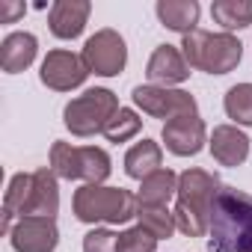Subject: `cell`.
Masks as SVG:
<instances>
[{
	"label": "cell",
	"instance_id": "3",
	"mask_svg": "<svg viewBox=\"0 0 252 252\" xmlns=\"http://www.w3.org/2000/svg\"><path fill=\"white\" fill-rule=\"evenodd\" d=\"M71 211L77 217V222L95 225H122L137 217L140 211V199L125 190V187H107V184H83L80 190H74L71 199Z\"/></svg>",
	"mask_w": 252,
	"mask_h": 252
},
{
	"label": "cell",
	"instance_id": "2",
	"mask_svg": "<svg viewBox=\"0 0 252 252\" xmlns=\"http://www.w3.org/2000/svg\"><path fill=\"white\" fill-rule=\"evenodd\" d=\"M211 252H252V196L234 187H222L208 231Z\"/></svg>",
	"mask_w": 252,
	"mask_h": 252
},
{
	"label": "cell",
	"instance_id": "17",
	"mask_svg": "<svg viewBox=\"0 0 252 252\" xmlns=\"http://www.w3.org/2000/svg\"><path fill=\"white\" fill-rule=\"evenodd\" d=\"M155 12H158L160 24H163L166 30H175V33H181V36L199 30V15H202V9H199L196 0H158Z\"/></svg>",
	"mask_w": 252,
	"mask_h": 252
},
{
	"label": "cell",
	"instance_id": "13",
	"mask_svg": "<svg viewBox=\"0 0 252 252\" xmlns=\"http://www.w3.org/2000/svg\"><path fill=\"white\" fill-rule=\"evenodd\" d=\"M89 0H57L48 12V27L57 39H77L89 21Z\"/></svg>",
	"mask_w": 252,
	"mask_h": 252
},
{
	"label": "cell",
	"instance_id": "14",
	"mask_svg": "<svg viewBox=\"0 0 252 252\" xmlns=\"http://www.w3.org/2000/svg\"><path fill=\"white\" fill-rule=\"evenodd\" d=\"M208 146H211V155L220 166H240L249 158V137L237 125H217Z\"/></svg>",
	"mask_w": 252,
	"mask_h": 252
},
{
	"label": "cell",
	"instance_id": "16",
	"mask_svg": "<svg viewBox=\"0 0 252 252\" xmlns=\"http://www.w3.org/2000/svg\"><path fill=\"white\" fill-rule=\"evenodd\" d=\"M36 54H39V39L33 33L15 30V33H9L3 39V45H0V68L6 74H18V71L33 65Z\"/></svg>",
	"mask_w": 252,
	"mask_h": 252
},
{
	"label": "cell",
	"instance_id": "21",
	"mask_svg": "<svg viewBox=\"0 0 252 252\" xmlns=\"http://www.w3.org/2000/svg\"><path fill=\"white\" fill-rule=\"evenodd\" d=\"M137 225H143L146 231H152L158 240H166L178 231L175 225V214L166 205H140L137 211Z\"/></svg>",
	"mask_w": 252,
	"mask_h": 252
},
{
	"label": "cell",
	"instance_id": "4",
	"mask_svg": "<svg viewBox=\"0 0 252 252\" xmlns=\"http://www.w3.org/2000/svg\"><path fill=\"white\" fill-rule=\"evenodd\" d=\"M181 54L190 68H199L208 74H228L243 60V45L231 33L193 30L181 39Z\"/></svg>",
	"mask_w": 252,
	"mask_h": 252
},
{
	"label": "cell",
	"instance_id": "19",
	"mask_svg": "<svg viewBox=\"0 0 252 252\" xmlns=\"http://www.w3.org/2000/svg\"><path fill=\"white\" fill-rule=\"evenodd\" d=\"M175 193H178V175L163 166V169H158L140 181L137 199H140V205H166Z\"/></svg>",
	"mask_w": 252,
	"mask_h": 252
},
{
	"label": "cell",
	"instance_id": "22",
	"mask_svg": "<svg viewBox=\"0 0 252 252\" xmlns=\"http://www.w3.org/2000/svg\"><path fill=\"white\" fill-rule=\"evenodd\" d=\"M222 107H225V116L243 128H252V83H234L225 98H222Z\"/></svg>",
	"mask_w": 252,
	"mask_h": 252
},
{
	"label": "cell",
	"instance_id": "12",
	"mask_svg": "<svg viewBox=\"0 0 252 252\" xmlns=\"http://www.w3.org/2000/svg\"><path fill=\"white\" fill-rule=\"evenodd\" d=\"M146 77L152 86H166L172 89L175 83H184L190 77V65L184 60V54L175 45H158L155 54L149 57L146 65Z\"/></svg>",
	"mask_w": 252,
	"mask_h": 252
},
{
	"label": "cell",
	"instance_id": "7",
	"mask_svg": "<svg viewBox=\"0 0 252 252\" xmlns=\"http://www.w3.org/2000/svg\"><path fill=\"white\" fill-rule=\"evenodd\" d=\"M80 57H83V63H86V68L92 74H98V77H116V74L125 71V65H128V45H125V39L116 30L104 27L95 36L86 39Z\"/></svg>",
	"mask_w": 252,
	"mask_h": 252
},
{
	"label": "cell",
	"instance_id": "25",
	"mask_svg": "<svg viewBox=\"0 0 252 252\" xmlns=\"http://www.w3.org/2000/svg\"><path fill=\"white\" fill-rule=\"evenodd\" d=\"M116 237L110 228H92L83 234V252H116Z\"/></svg>",
	"mask_w": 252,
	"mask_h": 252
},
{
	"label": "cell",
	"instance_id": "18",
	"mask_svg": "<svg viewBox=\"0 0 252 252\" xmlns=\"http://www.w3.org/2000/svg\"><path fill=\"white\" fill-rule=\"evenodd\" d=\"M160 163H163V149L155 140H140L137 146L128 149V155H125V172H128V178H137V181H143L152 172L163 169Z\"/></svg>",
	"mask_w": 252,
	"mask_h": 252
},
{
	"label": "cell",
	"instance_id": "9",
	"mask_svg": "<svg viewBox=\"0 0 252 252\" xmlns=\"http://www.w3.org/2000/svg\"><path fill=\"white\" fill-rule=\"evenodd\" d=\"M92 71L86 68L83 57H77V54H71L65 48H57V51H48V57L42 60L39 80L54 92H71V89L83 86V80Z\"/></svg>",
	"mask_w": 252,
	"mask_h": 252
},
{
	"label": "cell",
	"instance_id": "10",
	"mask_svg": "<svg viewBox=\"0 0 252 252\" xmlns=\"http://www.w3.org/2000/svg\"><path fill=\"white\" fill-rule=\"evenodd\" d=\"M9 243L15 252H54L60 243V228L54 217H21L12 231Z\"/></svg>",
	"mask_w": 252,
	"mask_h": 252
},
{
	"label": "cell",
	"instance_id": "5",
	"mask_svg": "<svg viewBox=\"0 0 252 252\" xmlns=\"http://www.w3.org/2000/svg\"><path fill=\"white\" fill-rule=\"evenodd\" d=\"M51 169L57 172V178H65V181L104 184L113 172V160L98 146H71L57 140L51 146Z\"/></svg>",
	"mask_w": 252,
	"mask_h": 252
},
{
	"label": "cell",
	"instance_id": "15",
	"mask_svg": "<svg viewBox=\"0 0 252 252\" xmlns=\"http://www.w3.org/2000/svg\"><path fill=\"white\" fill-rule=\"evenodd\" d=\"M57 172L51 166H42L33 172V193L24 208V217H54L60 211V184Z\"/></svg>",
	"mask_w": 252,
	"mask_h": 252
},
{
	"label": "cell",
	"instance_id": "1",
	"mask_svg": "<svg viewBox=\"0 0 252 252\" xmlns=\"http://www.w3.org/2000/svg\"><path fill=\"white\" fill-rule=\"evenodd\" d=\"M222 184L208 169H184L178 175V193H175V225L187 237H205L211 231V214L214 202L220 196Z\"/></svg>",
	"mask_w": 252,
	"mask_h": 252
},
{
	"label": "cell",
	"instance_id": "11",
	"mask_svg": "<svg viewBox=\"0 0 252 252\" xmlns=\"http://www.w3.org/2000/svg\"><path fill=\"white\" fill-rule=\"evenodd\" d=\"M166 149L175 155V158H193L205 149L208 143V128L205 122L196 116H178L172 122H163V131H160Z\"/></svg>",
	"mask_w": 252,
	"mask_h": 252
},
{
	"label": "cell",
	"instance_id": "26",
	"mask_svg": "<svg viewBox=\"0 0 252 252\" xmlns=\"http://www.w3.org/2000/svg\"><path fill=\"white\" fill-rule=\"evenodd\" d=\"M24 12H27V6L15 3V0H3V3H0V21H3V24H15Z\"/></svg>",
	"mask_w": 252,
	"mask_h": 252
},
{
	"label": "cell",
	"instance_id": "24",
	"mask_svg": "<svg viewBox=\"0 0 252 252\" xmlns=\"http://www.w3.org/2000/svg\"><path fill=\"white\" fill-rule=\"evenodd\" d=\"M155 249H158V237L146 231L143 225L125 228L116 237V252H155Z\"/></svg>",
	"mask_w": 252,
	"mask_h": 252
},
{
	"label": "cell",
	"instance_id": "20",
	"mask_svg": "<svg viewBox=\"0 0 252 252\" xmlns=\"http://www.w3.org/2000/svg\"><path fill=\"white\" fill-rule=\"evenodd\" d=\"M211 18L222 27V33L243 30L252 24V0H214Z\"/></svg>",
	"mask_w": 252,
	"mask_h": 252
},
{
	"label": "cell",
	"instance_id": "6",
	"mask_svg": "<svg viewBox=\"0 0 252 252\" xmlns=\"http://www.w3.org/2000/svg\"><path fill=\"white\" fill-rule=\"evenodd\" d=\"M116 113H119L116 92L95 86V89H86L83 95H77L65 104L63 125L71 131V137H95V134H104V128L110 125V119Z\"/></svg>",
	"mask_w": 252,
	"mask_h": 252
},
{
	"label": "cell",
	"instance_id": "8",
	"mask_svg": "<svg viewBox=\"0 0 252 252\" xmlns=\"http://www.w3.org/2000/svg\"><path fill=\"white\" fill-rule=\"evenodd\" d=\"M131 98H134V104H137L146 116H152V119H166V122H172V119H178V116H196V113H199L196 98H193L190 92H184V89H166V86H152V83H146V86H134Z\"/></svg>",
	"mask_w": 252,
	"mask_h": 252
},
{
	"label": "cell",
	"instance_id": "23",
	"mask_svg": "<svg viewBox=\"0 0 252 252\" xmlns=\"http://www.w3.org/2000/svg\"><path fill=\"white\" fill-rule=\"evenodd\" d=\"M143 131V119L137 116V110L131 107H119V113L110 119V125L104 128V137L110 143H128L131 137H137Z\"/></svg>",
	"mask_w": 252,
	"mask_h": 252
}]
</instances>
